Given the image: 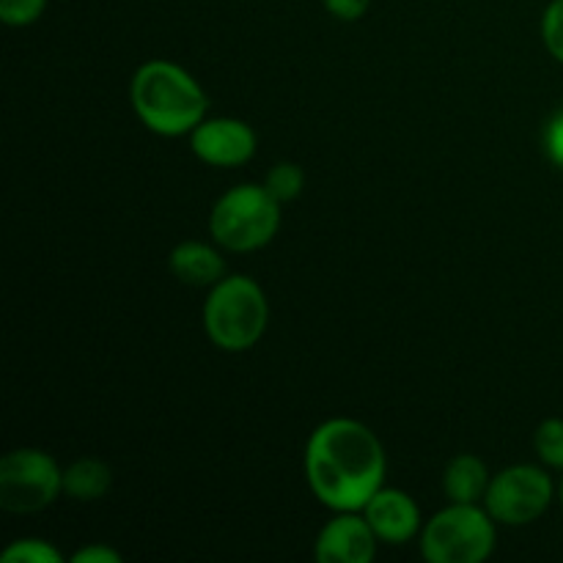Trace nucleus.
Segmentation results:
<instances>
[{"label":"nucleus","instance_id":"f257e3e1","mask_svg":"<svg viewBox=\"0 0 563 563\" xmlns=\"http://www.w3.org/2000/svg\"><path fill=\"white\" fill-rule=\"evenodd\" d=\"M306 478L313 498L333 511H361L385 482V449L352 418L319 423L306 445Z\"/></svg>","mask_w":563,"mask_h":563},{"label":"nucleus","instance_id":"f03ea898","mask_svg":"<svg viewBox=\"0 0 563 563\" xmlns=\"http://www.w3.org/2000/svg\"><path fill=\"white\" fill-rule=\"evenodd\" d=\"M132 110L163 137L190 135L207 119V93L196 77L170 60H148L130 86Z\"/></svg>","mask_w":563,"mask_h":563},{"label":"nucleus","instance_id":"7ed1b4c3","mask_svg":"<svg viewBox=\"0 0 563 563\" xmlns=\"http://www.w3.org/2000/svg\"><path fill=\"white\" fill-rule=\"evenodd\" d=\"M269 324V302L262 286L247 275H225L212 286L203 306V330L223 352H247L262 341Z\"/></svg>","mask_w":563,"mask_h":563},{"label":"nucleus","instance_id":"20e7f679","mask_svg":"<svg viewBox=\"0 0 563 563\" xmlns=\"http://www.w3.org/2000/svg\"><path fill=\"white\" fill-rule=\"evenodd\" d=\"M280 229V203L264 185H236L218 198L209 214L214 245L231 253H251L269 245Z\"/></svg>","mask_w":563,"mask_h":563},{"label":"nucleus","instance_id":"39448f33","mask_svg":"<svg viewBox=\"0 0 563 563\" xmlns=\"http://www.w3.org/2000/svg\"><path fill=\"white\" fill-rule=\"evenodd\" d=\"M498 522L482 504H449L421 528V553L429 563H482L498 542Z\"/></svg>","mask_w":563,"mask_h":563},{"label":"nucleus","instance_id":"423d86ee","mask_svg":"<svg viewBox=\"0 0 563 563\" xmlns=\"http://www.w3.org/2000/svg\"><path fill=\"white\" fill-rule=\"evenodd\" d=\"M64 493V471L38 449H16L0 460V509L36 515Z\"/></svg>","mask_w":563,"mask_h":563},{"label":"nucleus","instance_id":"0eeeda50","mask_svg":"<svg viewBox=\"0 0 563 563\" xmlns=\"http://www.w3.org/2000/svg\"><path fill=\"white\" fill-rule=\"evenodd\" d=\"M555 498V484L548 471L537 465H511L493 476L484 509L498 526L522 528L537 522Z\"/></svg>","mask_w":563,"mask_h":563},{"label":"nucleus","instance_id":"6e6552de","mask_svg":"<svg viewBox=\"0 0 563 563\" xmlns=\"http://www.w3.org/2000/svg\"><path fill=\"white\" fill-rule=\"evenodd\" d=\"M190 148L201 163L214 168H240L256 154V132L240 119H203L190 132Z\"/></svg>","mask_w":563,"mask_h":563},{"label":"nucleus","instance_id":"1a4fd4ad","mask_svg":"<svg viewBox=\"0 0 563 563\" xmlns=\"http://www.w3.org/2000/svg\"><path fill=\"white\" fill-rule=\"evenodd\" d=\"M377 533L357 511H335L333 520L319 531L317 553L319 563H368L377 555Z\"/></svg>","mask_w":563,"mask_h":563},{"label":"nucleus","instance_id":"9d476101","mask_svg":"<svg viewBox=\"0 0 563 563\" xmlns=\"http://www.w3.org/2000/svg\"><path fill=\"white\" fill-rule=\"evenodd\" d=\"M372 531L385 544H407L421 533V509L416 500L401 489H377L374 498L361 509Z\"/></svg>","mask_w":563,"mask_h":563},{"label":"nucleus","instance_id":"9b49d317","mask_svg":"<svg viewBox=\"0 0 563 563\" xmlns=\"http://www.w3.org/2000/svg\"><path fill=\"white\" fill-rule=\"evenodd\" d=\"M168 269L176 280L187 286H214L225 278V262L218 253V247L207 242L187 240L170 251Z\"/></svg>","mask_w":563,"mask_h":563},{"label":"nucleus","instance_id":"f8f14e48","mask_svg":"<svg viewBox=\"0 0 563 563\" xmlns=\"http://www.w3.org/2000/svg\"><path fill=\"white\" fill-rule=\"evenodd\" d=\"M489 482L493 476L476 454H456L443 473V489L451 504H482Z\"/></svg>","mask_w":563,"mask_h":563},{"label":"nucleus","instance_id":"ddd939ff","mask_svg":"<svg viewBox=\"0 0 563 563\" xmlns=\"http://www.w3.org/2000/svg\"><path fill=\"white\" fill-rule=\"evenodd\" d=\"M110 484H113V473H110L108 462L97 460V456H80L64 471V493L80 504L104 498Z\"/></svg>","mask_w":563,"mask_h":563},{"label":"nucleus","instance_id":"4468645a","mask_svg":"<svg viewBox=\"0 0 563 563\" xmlns=\"http://www.w3.org/2000/svg\"><path fill=\"white\" fill-rule=\"evenodd\" d=\"M302 185H306V174H302L300 165L295 163H278L269 168L267 179H264V187L269 190V196L278 203L295 201L302 192Z\"/></svg>","mask_w":563,"mask_h":563},{"label":"nucleus","instance_id":"2eb2a0df","mask_svg":"<svg viewBox=\"0 0 563 563\" xmlns=\"http://www.w3.org/2000/svg\"><path fill=\"white\" fill-rule=\"evenodd\" d=\"M533 449L542 465L563 471V418H548L539 423L533 434Z\"/></svg>","mask_w":563,"mask_h":563},{"label":"nucleus","instance_id":"dca6fc26","mask_svg":"<svg viewBox=\"0 0 563 563\" xmlns=\"http://www.w3.org/2000/svg\"><path fill=\"white\" fill-rule=\"evenodd\" d=\"M3 563H60V553L42 539H16L0 555Z\"/></svg>","mask_w":563,"mask_h":563},{"label":"nucleus","instance_id":"f3484780","mask_svg":"<svg viewBox=\"0 0 563 563\" xmlns=\"http://www.w3.org/2000/svg\"><path fill=\"white\" fill-rule=\"evenodd\" d=\"M47 9V0H0V20L11 27L33 25Z\"/></svg>","mask_w":563,"mask_h":563},{"label":"nucleus","instance_id":"a211bd4d","mask_svg":"<svg viewBox=\"0 0 563 563\" xmlns=\"http://www.w3.org/2000/svg\"><path fill=\"white\" fill-rule=\"evenodd\" d=\"M542 42L548 53L563 64V0H553L542 14Z\"/></svg>","mask_w":563,"mask_h":563},{"label":"nucleus","instance_id":"6ab92c4d","mask_svg":"<svg viewBox=\"0 0 563 563\" xmlns=\"http://www.w3.org/2000/svg\"><path fill=\"white\" fill-rule=\"evenodd\" d=\"M322 3L324 9H328V14H333L335 20L355 22L366 14L372 0H322Z\"/></svg>","mask_w":563,"mask_h":563},{"label":"nucleus","instance_id":"aec40b11","mask_svg":"<svg viewBox=\"0 0 563 563\" xmlns=\"http://www.w3.org/2000/svg\"><path fill=\"white\" fill-rule=\"evenodd\" d=\"M544 148H548V157L563 168V110L550 119L548 130H544Z\"/></svg>","mask_w":563,"mask_h":563},{"label":"nucleus","instance_id":"412c9836","mask_svg":"<svg viewBox=\"0 0 563 563\" xmlns=\"http://www.w3.org/2000/svg\"><path fill=\"white\" fill-rule=\"evenodd\" d=\"M71 563H121V553L108 544H88L71 555Z\"/></svg>","mask_w":563,"mask_h":563},{"label":"nucleus","instance_id":"4be33fe9","mask_svg":"<svg viewBox=\"0 0 563 563\" xmlns=\"http://www.w3.org/2000/svg\"><path fill=\"white\" fill-rule=\"evenodd\" d=\"M559 498H561V509H563V478H561V489H559Z\"/></svg>","mask_w":563,"mask_h":563}]
</instances>
